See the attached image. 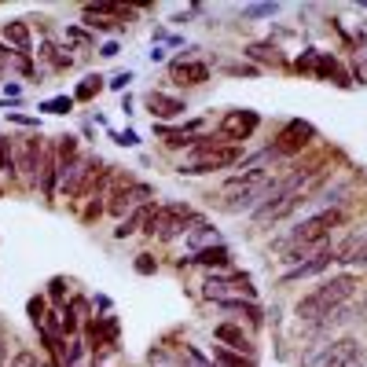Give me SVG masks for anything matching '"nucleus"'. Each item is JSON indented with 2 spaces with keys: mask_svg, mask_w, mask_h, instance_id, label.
<instances>
[{
  "mask_svg": "<svg viewBox=\"0 0 367 367\" xmlns=\"http://www.w3.org/2000/svg\"><path fill=\"white\" fill-rule=\"evenodd\" d=\"M334 261H342V265H357V261H364L367 265V228H357L352 235H345L342 246H338Z\"/></svg>",
  "mask_w": 367,
  "mask_h": 367,
  "instance_id": "obj_6",
  "label": "nucleus"
},
{
  "mask_svg": "<svg viewBox=\"0 0 367 367\" xmlns=\"http://www.w3.org/2000/svg\"><path fill=\"white\" fill-rule=\"evenodd\" d=\"M334 225H338V213H334V209H323V213H316V217H309V220H301V225H294L291 231H283L279 239L272 243V250L283 254L279 261H297V265H301L305 250H320L323 239L331 235Z\"/></svg>",
  "mask_w": 367,
  "mask_h": 367,
  "instance_id": "obj_1",
  "label": "nucleus"
},
{
  "mask_svg": "<svg viewBox=\"0 0 367 367\" xmlns=\"http://www.w3.org/2000/svg\"><path fill=\"white\" fill-rule=\"evenodd\" d=\"M312 136H316V129H312L309 122H291V125L283 129V136L275 140L272 154H275V158H283V154H297L301 147H309Z\"/></svg>",
  "mask_w": 367,
  "mask_h": 367,
  "instance_id": "obj_3",
  "label": "nucleus"
},
{
  "mask_svg": "<svg viewBox=\"0 0 367 367\" xmlns=\"http://www.w3.org/2000/svg\"><path fill=\"white\" fill-rule=\"evenodd\" d=\"M173 74H177V81H184V85H202L209 77L206 63H173Z\"/></svg>",
  "mask_w": 367,
  "mask_h": 367,
  "instance_id": "obj_12",
  "label": "nucleus"
},
{
  "mask_svg": "<svg viewBox=\"0 0 367 367\" xmlns=\"http://www.w3.org/2000/svg\"><path fill=\"white\" fill-rule=\"evenodd\" d=\"M261 117L254 111H231L225 122H220V136H228V140H246L257 129Z\"/></svg>",
  "mask_w": 367,
  "mask_h": 367,
  "instance_id": "obj_5",
  "label": "nucleus"
},
{
  "mask_svg": "<svg viewBox=\"0 0 367 367\" xmlns=\"http://www.w3.org/2000/svg\"><path fill=\"white\" fill-rule=\"evenodd\" d=\"M334 261V254H327V250H316L309 261H301V265H294V268H286L283 272V283H294V279H309V275H320L327 265Z\"/></svg>",
  "mask_w": 367,
  "mask_h": 367,
  "instance_id": "obj_9",
  "label": "nucleus"
},
{
  "mask_svg": "<svg viewBox=\"0 0 367 367\" xmlns=\"http://www.w3.org/2000/svg\"><path fill=\"white\" fill-rule=\"evenodd\" d=\"M316 70H320L323 77H338V85H349V81H345V74L338 70V63H334V59H327V56L316 59Z\"/></svg>",
  "mask_w": 367,
  "mask_h": 367,
  "instance_id": "obj_16",
  "label": "nucleus"
},
{
  "mask_svg": "<svg viewBox=\"0 0 367 367\" xmlns=\"http://www.w3.org/2000/svg\"><path fill=\"white\" fill-rule=\"evenodd\" d=\"M217 364H220V367H250V364H243L239 357H231L228 349H217Z\"/></svg>",
  "mask_w": 367,
  "mask_h": 367,
  "instance_id": "obj_19",
  "label": "nucleus"
},
{
  "mask_svg": "<svg viewBox=\"0 0 367 367\" xmlns=\"http://www.w3.org/2000/svg\"><path fill=\"white\" fill-rule=\"evenodd\" d=\"M206 297H213V301H239V297H254V286H246V279L239 275L235 283H206Z\"/></svg>",
  "mask_w": 367,
  "mask_h": 367,
  "instance_id": "obj_10",
  "label": "nucleus"
},
{
  "mask_svg": "<svg viewBox=\"0 0 367 367\" xmlns=\"http://www.w3.org/2000/svg\"><path fill=\"white\" fill-rule=\"evenodd\" d=\"M239 154H243L239 147H209V151H202L188 169H180V173H213V169L235 165V162H239Z\"/></svg>",
  "mask_w": 367,
  "mask_h": 367,
  "instance_id": "obj_4",
  "label": "nucleus"
},
{
  "mask_svg": "<svg viewBox=\"0 0 367 367\" xmlns=\"http://www.w3.org/2000/svg\"><path fill=\"white\" fill-rule=\"evenodd\" d=\"M99 88V77H88V81L81 85V88H77V99H88L92 96V92H96Z\"/></svg>",
  "mask_w": 367,
  "mask_h": 367,
  "instance_id": "obj_21",
  "label": "nucleus"
},
{
  "mask_svg": "<svg viewBox=\"0 0 367 367\" xmlns=\"http://www.w3.org/2000/svg\"><path fill=\"white\" fill-rule=\"evenodd\" d=\"M147 103H151V111L158 114V117H177V114H184V103L173 99V96H165V92H151Z\"/></svg>",
  "mask_w": 367,
  "mask_h": 367,
  "instance_id": "obj_11",
  "label": "nucleus"
},
{
  "mask_svg": "<svg viewBox=\"0 0 367 367\" xmlns=\"http://www.w3.org/2000/svg\"><path fill=\"white\" fill-rule=\"evenodd\" d=\"M352 291H357V279H352V275H338V279H331V283H320L309 297L297 301V320L301 323H320V320H327Z\"/></svg>",
  "mask_w": 367,
  "mask_h": 367,
  "instance_id": "obj_2",
  "label": "nucleus"
},
{
  "mask_svg": "<svg viewBox=\"0 0 367 367\" xmlns=\"http://www.w3.org/2000/svg\"><path fill=\"white\" fill-rule=\"evenodd\" d=\"M96 158H81V162H74L70 169H63V191L67 195H81L85 191V177L96 173Z\"/></svg>",
  "mask_w": 367,
  "mask_h": 367,
  "instance_id": "obj_8",
  "label": "nucleus"
},
{
  "mask_svg": "<svg viewBox=\"0 0 367 367\" xmlns=\"http://www.w3.org/2000/svg\"><path fill=\"white\" fill-rule=\"evenodd\" d=\"M48 111H56V114H67V111H70V99H51V103H48Z\"/></svg>",
  "mask_w": 367,
  "mask_h": 367,
  "instance_id": "obj_22",
  "label": "nucleus"
},
{
  "mask_svg": "<svg viewBox=\"0 0 367 367\" xmlns=\"http://www.w3.org/2000/svg\"><path fill=\"white\" fill-rule=\"evenodd\" d=\"M188 243L199 250V246H206V243H213L217 246V231L213 228H195V231H188Z\"/></svg>",
  "mask_w": 367,
  "mask_h": 367,
  "instance_id": "obj_17",
  "label": "nucleus"
},
{
  "mask_svg": "<svg viewBox=\"0 0 367 367\" xmlns=\"http://www.w3.org/2000/svg\"><path fill=\"white\" fill-rule=\"evenodd\" d=\"M250 56H254V59H272V63H279V51H275V48H265V44H254Z\"/></svg>",
  "mask_w": 367,
  "mask_h": 367,
  "instance_id": "obj_20",
  "label": "nucleus"
},
{
  "mask_svg": "<svg viewBox=\"0 0 367 367\" xmlns=\"http://www.w3.org/2000/svg\"><path fill=\"white\" fill-rule=\"evenodd\" d=\"M199 265H217V268H225L228 261H231V254L225 250V246H206V250H199Z\"/></svg>",
  "mask_w": 367,
  "mask_h": 367,
  "instance_id": "obj_13",
  "label": "nucleus"
},
{
  "mask_svg": "<svg viewBox=\"0 0 367 367\" xmlns=\"http://www.w3.org/2000/svg\"><path fill=\"white\" fill-rule=\"evenodd\" d=\"M147 213H151V209H140V213H133L129 220H122V228H117L114 235H117V239H125V235H133V231H136V225H140V220H147Z\"/></svg>",
  "mask_w": 367,
  "mask_h": 367,
  "instance_id": "obj_18",
  "label": "nucleus"
},
{
  "mask_svg": "<svg viewBox=\"0 0 367 367\" xmlns=\"http://www.w3.org/2000/svg\"><path fill=\"white\" fill-rule=\"evenodd\" d=\"M151 195H154V191L147 188V184H129V188L114 191V199H111V213H117V217H122L125 209H136L140 202H147Z\"/></svg>",
  "mask_w": 367,
  "mask_h": 367,
  "instance_id": "obj_7",
  "label": "nucleus"
},
{
  "mask_svg": "<svg viewBox=\"0 0 367 367\" xmlns=\"http://www.w3.org/2000/svg\"><path fill=\"white\" fill-rule=\"evenodd\" d=\"M360 320H367V301H364V309H360Z\"/></svg>",
  "mask_w": 367,
  "mask_h": 367,
  "instance_id": "obj_23",
  "label": "nucleus"
},
{
  "mask_svg": "<svg viewBox=\"0 0 367 367\" xmlns=\"http://www.w3.org/2000/svg\"><path fill=\"white\" fill-rule=\"evenodd\" d=\"M217 338H220V342H231V349H250V342L243 338V331H239V327H231V323L217 327Z\"/></svg>",
  "mask_w": 367,
  "mask_h": 367,
  "instance_id": "obj_15",
  "label": "nucleus"
},
{
  "mask_svg": "<svg viewBox=\"0 0 367 367\" xmlns=\"http://www.w3.org/2000/svg\"><path fill=\"white\" fill-rule=\"evenodd\" d=\"M4 37H8L11 44H19L22 51L30 48V30H26V22H8L4 26Z\"/></svg>",
  "mask_w": 367,
  "mask_h": 367,
  "instance_id": "obj_14",
  "label": "nucleus"
}]
</instances>
